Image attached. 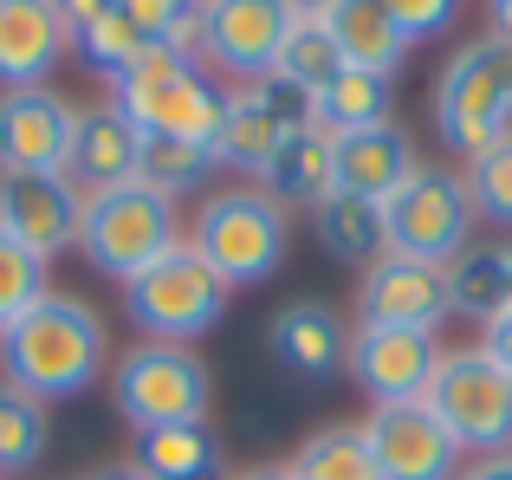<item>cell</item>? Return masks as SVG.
I'll list each match as a JSON object with an SVG mask.
<instances>
[{
	"label": "cell",
	"instance_id": "1",
	"mask_svg": "<svg viewBox=\"0 0 512 480\" xmlns=\"http://www.w3.org/2000/svg\"><path fill=\"white\" fill-rule=\"evenodd\" d=\"M111 370V331L72 292H46L20 325L0 331V383L26 390L33 403L85 396Z\"/></svg>",
	"mask_w": 512,
	"mask_h": 480
},
{
	"label": "cell",
	"instance_id": "2",
	"mask_svg": "<svg viewBox=\"0 0 512 480\" xmlns=\"http://www.w3.org/2000/svg\"><path fill=\"white\" fill-rule=\"evenodd\" d=\"M428 117H435V143L454 163H474L480 150L512 137V52L493 33L461 39L435 72Z\"/></svg>",
	"mask_w": 512,
	"mask_h": 480
},
{
	"label": "cell",
	"instance_id": "3",
	"mask_svg": "<svg viewBox=\"0 0 512 480\" xmlns=\"http://www.w3.org/2000/svg\"><path fill=\"white\" fill-rule=\"evenodd\" d=\"M188 247L227 279V286H266L292 253V215L260 189V182H234V189L201 195Z\"/></svg>",
	"mask_w": 512,
	"mask_h": 480
},
{
	"label": "cell",
	"instance_id": "4",
	"mask_svg": "<svg viewBox=\"0 0 512 480\" xmlns=\"http://www.w3.org/2000/svg\"><path fill=\"white\" fill-rule=\"evenodd\" d=\"M111 104L137 124V137L214 143V130H221V117H227V85L208 65H188V59H175L169 46H150L111 85Z\"/></svg>",
	"mask_w": 512,
	"mask_h": 480
},
{
	"label": "cell",
	"instance_id": "5",
	"mask_svg": "<svg viewBox=\"0 0 512 480\" xmlns=\"http://www.w3.org/2000/svg\"><path fill=\"white\" fill-rule=\"evenodd\" d=\"M182 240H188L182 208H175L169 195L143 189V182L91 195L85 221H78V253H85V266L104 273V279H117V286H130L143 266H156L169 247H182Z\"/></svg>",
	"mask_w": 512,
	"mask_h": 480
},
{
	"label": "cell",
	"instance_id": "6",
	"mask_svg": "<svg viewBox=\"0 0 512 480\" xmlns=\"http://www.w3.org/2000/svg\"><path fill=\"white\" fill-rule=\"evenodd\" d=\"M227 305H234V286H227V279L214 273L188 240H182V247H169L163 260L143 266V273L124 286L130 325H137L143 338H156V344H195V338H208V331L227 318Z\"/></svg>",
	"mask_w": 512,
	"mask_h": 480
},
{
	"label": "cell",
	"instance_id": "7",
	"mask_svg": "<svg viewBox=\"0 0 512 480\" xmlns=\"http://www.w3.org/2000/svg\"><path fill=\"white\" fill-rule=\"evenodd\" d=\"M111 403L130 429H169V422H208L214 377L195 344H156L137 338L111 364Z\"/></svg>",
	"mask_w": 512,
	"mask_h": 480
},
{
	"label": "cell",
	"instance_id": "8",
	"mask_svg": "<svg viewBox=\"0 0 512 480\" xmlns=\"http://www.w3.org/2000/svg\"><path fill=\"white\" fill-rule=\"evenodd\" d=\"M383 221H389V253L448 266L454 253L474 247V221H480L474 215V195H467V169L422 163L383 202Z\"/></svg>",
	"mask_w": 512,
	"mask_h": 480
},
{
	"label": "cell",
	"instance_id": "9",
	"mask_svg": "<svg viewBox=\"0 0 512 480\" xmlns=\"http://www.w3.org/2000/svg\"><path fill=\"white\" fill-rule=\"evenodd\" d=\"M299 0H201V65L227 91L279 72V52L299 33Z\"/></svg>",
	"mask_w": 512,
	"mask_h": 480
},
{
	"label": "cell",
	"instance_id": "10",
	"mask_svg": "<svg viewBox=\"0 0 512 480\" xmlns=\"http://www.w3.org/2000/svg\"><path fill=\"white\" fill-rule=\"evenodd\" d=\"M422 403L435 409V422L467 448V461L474 455H506L512 448V377L480 351V344L441 357V370H435V383H428Z\"/></svg>",
	"mask_w": 512,
	"mask_h": 480
},
{
	"label": "cell",
	"instance_id": "11",
	"mask_svg": "<svg viewBox=\"0 0 512 480\" xmlns=\"http://www.w3.org/2000/svg\"><path fill=\"white\" fill-rule=\"evenodd\" d=\"M305 124H312V98H305V91L279 85V78L240 85V91H227V117H221V130H214V156H221V169H240L247 182H260V169L273 163Z\"/></svg>",
	"mask_w": 512,
	"mask_h": 480
},
{
	"label": "cell",
	"instance_id": "12",
	"mask_svg": "<svg viewBox=\"0 0 512 480\" xmlns=\"http://www.w3.org/2000/svg\"><path fill=\"white\" fill-rule=\"evenodd\" d=\"M357 422L370 435V455L383 480H461L467 468V448L441 429L428 403H376Z\"/></svg>",
	"mask_w": 512,
	"mask_h": 480
},
{
	"label": "cell",
	"instance_id": "13",
	"mask_svg": "<svg viewBox=\"0 0 512 480\" xmlns=\"http://www.w3.org/2000/svg\"><path fill=\"white\" fill-rule=\"evenodd\" d=\"M441 338L435 331H396V325H357L350 331V370L344 377L357 383L363 396L376 403H422L428 383L441 370Z\"/></svg>",
	"mask_w": 512,
	"mask_h": 480
},
{
	"label": "cell",
	"instance_id": "14",
	"mask_svg": "<svg viewBox=\"0 0 512 480\" xmlns=\"http://www.w3.org/2000/svg\"><path fill=\"white\" fill-rule=\"evenodd\" d=\"M78 104L65 91H0V176H65Z\"/></svg>",
	"mask_w": 512,
	"mask_h": 480
},
{
	"label": "cell",
	"instance_id": "15",
	"mask_svg": "<svg viewBox=\"0 0 512 480\" xmlns=\"http://www.w3.org/2000/svg\"><path fill=\"white\" fill-rule=\"evenodd\" d=\"M454 318L448 299V266L389 253L357 279V325H396V331H435Z\"/></svg>",
	"mask_w": 512,
	"mask_h": 480
},
{
	"label": "cell",
	"instance_id": "16",
	"mask_svg": "<svg viewBox=\"0 0 512 480\" xmlns=\"http://www.w3.org/2000/svg\"><path fill=\"white\" fill-rule=\"evenodd\" d=\"M266 357L299 383H331L350 370V325L331 299H292L266 318Z\"/></svg>",
	"mask_w": 512,
	"mask_h": 480
},
{
	"label": "cell",
	"instance_id": "17",
	"mask_svg": "<svg viewBox=\"0 0 512 480\" xmlns=\"http://www.w3.org/2000/svg\"><path fill=\"white\" fill-rule=\"evenodd\" d=\"M78 221H85V195L65 176H0V234L46 266L78 247Z\"/></svg>",
	"mask_w": 512,
	"mask_h": 480
},
{
	"label": "cell",
	"instance_id": "18",
	"mask_svg": "<svg viewBox=\"0 0 512 480\" xmlns=\"http://www.w3.org/2000/svg\"><path fill=\"white\" fill-rule=\"evenodd\" d=\"M72 52L59 0H0V91H39Z\"/></svg>",
	"mask_w": 512,
	"mask_h": 480
},
{
	"label": "cell",
	"instance_id": "19",
	"mask_svg": "<svg viewBox=\"0 0 512 480\" xmlns=\"http://www.w3.org/2000/svg\"><path fill=\"white\" fill-rule=\"evenodd\" d=\"M137 163H143V137L111 98L104 104H78V130H72V156H65V182L78 195H104V189H124L137 182Z\"/></svg>",
	"mask_w": 512,
	"mask_h": 480
},
{
	"label": "cell",
	"instance_id": "20",
	"mask_svg": "<svg viewBox=\"0 0 512 480\" xmlns=\"http://www.w3.org/2000/svg\"><path fill=\"white\" fill-rule=\"evenodd\" d=\"M312 13L331 33V46L344 52L350 72L396 78L402 59L415 52V39L396 26V7H389V0H325V7H312Z\"/></svg>",
	"mask_w": 512,
	"mask_h": 480
},
{
	"label": "cell",
	"instance_id": "21",
	"mask_svg": "<svg viewBox=\"0 0 512 480\" xmlns=\"http://www.w3.org/2000/svg\"><path fill=\"white\" fill-rule=\"evenodd\" d=\"M65 26H72V52L104 78V85H117V78L150 52L130 0H72V7H65Z\"/></svg>",
	"mask_w": 512,
	"mask_h": 480
},
{
	"label": "cell",
	"instance_id": "22",
	"mask_svg": "<svg viewBox=\"0 0 512 480\" xmlns=\"http://www.w3.org/2000/svg\"><path fill=\"white\" fill-rule=\"evenodd\" d=\"M331 143H338V189L344 195H363V202H389V195L422 169L415 137L402 124L357 130V137H331Z\"/></svg>",
	"mask_w": 512,
	"mask_h": 480
},
{
	"label": "cell",
	"instance_id": "23",
	"mask_svg": "<svg viewBox=\"0 0 512 480\" xmlns=\"http://www.w3.org/2000/svg\"><path fill=\"white\" fill-rule=\"evenodd\" d=\"M260 189L273 195L279 208H318V202H331L338 195V143H331V130H318V124H305L299 137L286 143V150L273 156V163L260 169Z\"/></svg>",
	"mask_w": 512,
	"mask_h": 480
},
{
	"label": "cell",
	"instance_id": "24",
	"mask_svg": "<svg viewBox=\"0 0 512 480\" xmlns=\"http://www.w3.org/2000/svg\"><path fill=\"white\" fill-rule=\"evenodd\" d=\"M130 461H137L150 480H227V448L208 422H169V429H143L130 442Z\"/></svg>",
	"mask_w": 512,
	"mask_h": 480
},
{
	"label": "cell",
	"instance_id": "25",
	"mask_svg": "<svg viewBox=\"0 0 512 480\" xmlns=\"http://www.w3.org/2000/svg\"><path fill=\"white\" fill-rule=\"evenodd\" d=\"M312 234L318 247L331 253L338 266H357L370 273L376 260H389V221H383V202H363V195H331V202L312 208Z\"/></svg>",
	"mask_w": 512,
	"mask_h": 480
},
{
	"label": "cell",
	"instance_id": "26",
	"mask_svg": "<svg viewBox=\"0 0 512 480\" xmlns=\"http://www.w3.org/2000/svg\"><path fill=\"white\" fill-rule=\"evenodd\" d=\"M312 124L331 130V137H357V130H383L396 124V78L376 72H344L325 98L312 104Z\"/></svg>",
	"mask_w": 512,
	"mask_h": 480
},
{
	"label": "cell",
	"instance_id": "27",
	"mask_svg": "<svg viewBox=\"0 0 512 480\" xmlns=\"http://www.w3.org/2000/svg\"><path fill=\"white\" fill-rule=\"evenodd\" d=\"M448 299H454V318H474V325H487V318H500V312H506V305H512L506 240L454 253V260H448Z\"/></svg>",
	"mask_w": 512,
	"mask_h": 480
},
{
	"label": "cell",
	"instance_id": "28",
	"mask_svg": "<svg viewBox=\"0 0 512 480\" xmlns=\"http://www.w3.org/2000/svg\"><path fill=\"white\" fill-rule=\"evenodd\" d=\"M286 474L292 480H383L363 422H325V429H312L299 442V455L286 461Z\"/></svg>",
	"mask_w": 512,
	"mask_h": 480
},
{
	"label": "cell",
	"instance_id": "29",
	"mask_svg": "<svg viewBox=\"0 0 512 480\" xmlns=\"http://www.w3.org/2000/svg\"><path fill=\"white\" fill-rule=\"evenodd\" d=\"M221 169V156H214V143H182V137H143V163H137V182L156 195H169V202H182V195H201L208 189V176Z\"/></svg>",
	"mask_w": 512,
	"mask_h": 480
},
{
	"label": "cell",
	"instance_id": "30",
	"mask_svg": "<svg viewBox=\"0 0 512 480\" xmlns=\"http://www.w3.org/2000/svg\"><path fill=\"white\" fill-rule=\"evenodd\" d=\"M344 72H350L344 52L331 46V33L318 26V13L305 7V20H299V33L286 39V52H279V72H273V78H279V85H292V91H305V98L318 104Z\"/></svg>",
	"mask_w": 512,
	"mask_h": 480
},
{
	"label": "cell",
	"instance_id": "31",
	"mask_svg": "<svg viewBox=\"0 0 512 480\" xmlns=\"http://www.w3.org/2000/svg\"><path fill=\"white\" fill-rule=\"evenodd\" d=\"M46 442H52V416H46V403H33L26 390L0 383V480L33 474L39 461H46Z\"/></svg>",
	"mask_w": 512,
	"mask_h": 480
},
{
	"label": "cell",
	"instance_id": "32",
	"mask_svg": "<svg viewBox=\"0 0 512 480\" xmlns=\"http://www.w3.org/2000/svg\"><path fill=\"white\" fill-rule=\"evenodd\" d=\"M46 292H52L46 286V260H39V253H26L20 240L0 234V331L20 325V318L46 299Z\"/></svg>",
	"mask_w": 512,
	"mask_h": 480
},
{
	"label": "cell",
	"instance_id": "33",
	"mask_svg": "<svg viewBox=\"0 0 512 480\" xmlns=\"http://www.w3.org/2000/svg\"><path fill=\"white\" fill-rule=\"evenodd\" d=\"M467 195H474V215L512 234V137H500L493 150H480L467 163Z\"/></svg>",
	"mask_w": 512,
	"mask_h": 480
},
{
	"label": "cell",
	"instance_id": "34",
	"mask_svg": "<svg viewBox=\"0 0 512 480\" xmlns=\"http://www.w3.org/2000/svg\"><path fill=\"white\" fill-rule=\"evenodd\" d=\"M454 20H461L454 0H396V26L409 39H435V33H448Z\"/></svg>",
	"mask_w": 512,
	"mask_h": 480
},
{
	"label": "cell",
	"instance_id": "35",
	"mask_svg": "<svg viewBox=\"0 0 512 480\" xmlns=\"http://www.w3.org/2000/svg\"><path fill=\"white\" fill-rule=\"evenodd\" d=\"M480 351H487L493 364L512 377V305H506L500 318H487V325H480Z\"/></svg>",
	"mask_w": 512,
	"mask_h": 480
},
{
	"label": "cell",
	"instance_id": "36",
	"mask_svg": "<svg viewBox=\"0 0 512 480\" xmlns=\"http://www.w3.org/2000/svg\"><path fill=\"white\" fill-rule=\"evenodd\" d=\"M461 480H512V448H506V455H474L461 468Z\"/></svg>",
	"mask_w": 512,
	"mask_h": 480
},
{
	"label": "cell",
	"instance_id": "37",
	"mask_svg": "<svg viewBox=\"0 0 512 480\" xmlns=\"http://www.w3.org/2000/svg\"><path fill=\"white\" fill-rule=\"evenodd\" d=\"M487 33L512 52V0H493V7H487Z\"/></svg>",
	"mask_w": 512,
	"mask_h": 480
},
{
	"label": "cell",
	"instance_id": "38",
	"mask_svg": "<svg viewBox=\"0 0 512 480\" xmlns=\"http://www.w3.org/2000/svg\"><path fill=\"white\" fill-rule=\"evenodd\" d=\"M85 480H150V474H143L137 461H111V468H91Z\"/></svg>",
	"mask_w": 512,
	"mask_h": 480
},
{
	"label": "cell",
	"instance_id": "39",
	"mask_svg": "<svg viewBox=\"0 0 512 480\" xmlns=\"http://www.w3.org/2000/svg\"><path fill=\"white\" fill-rule=\"evenodd\" d=\"M227 480H292L286 468H240V474H227Z\"/></svg>",
	"mask_w": 512,
	"mask_h": 480
},
{
	"label": "cell",
	"instance_id": "40",
	"mask_svg": "<svg viewBox=\"0 0 512 480\" xmlns=\"http://www.w3.org/2000/svg\"><path fill=\"white\" fill-rule=\"evenodd\" d=\"M506 273H512V240H506Z\"/></svg>",
	"mask_w": 512,
	"mask_h": 480
}]
</instances>
